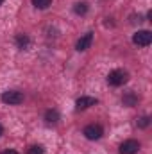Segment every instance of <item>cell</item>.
I'll return each mask as SVG.
<instances>
[{
	"instance_id": "cell-9",
	"label": "cell",
	"mask_w": 152,
	"mask_h": 154,
	"mask_svg": "<svg viewBox=\"0 0 152 154\" xmlns=\"http://www.w3.org/2000/svg\"><path fill=\"white\" fill-rule=\"evenodd\" d=\"M29 45H31V39H29L27 34H18V36H16V47H18L20 50H27Z\"/></svg>"
},
{
	"instance_id": "cell-14",
	"label": "cell",
	"mask_w": 152,
	"mask_h": 154,
	"mask_svg": "<svg viewBox=\"0 0 152 154\" xmlns=\"http://www.w3.org/2000/svg\"><path fill=\"white\" fill-rule=\"evenodd\" d=\"M27 154H45V149L41 145H31L27 149Z\"/></svg>"
},
{
	"instance_id": "cell-16",
	"label": "cell",
	"mask_w": 152,
	"mask_h": 154,
	"mask_svg": "<svg viewBox=\"0 0 152 154\" xmlns=\"http://www.w3.org/2000/svg\"><path fill=\"white\" fill-rule=\"evenodd\" d=\"M4 134V127H2V124H0V136Z\"/></svg>"
},
{
	"instance_id": "cell-10",
	"label": "cell",
	"mask_w": 152,
	"mask_h": 154,
	"mask_svg": "<svg viewBox=\"0 0 152 154\" xmlns=\"http://www.w3.org/2000/svg\"><path fill=\"white\" fill-rule=\"evenodd\" d=\"M45 122H47L48 125H56V124L59 122V113H57L56 109H48V111L45 113Z\"/></svg>"
},
{
	"instance_id": "cell-17",
	"label": "cell",
	"mask_w": 152,
	"mask_h": 154,
	"mask_svg": "<svg viewBox=\"0 0 152 154\" xmlns=\"http://www.w3.org/2000/svg\"><path fill=\"white\" fill-rule=\"evenodd\" d=\"M2 4H4V0H0V5H2Z\"/></svg>"
},
{
	"instance_id": "cell-5",
	"label": "cell",
	"mask_w": 152,
	"mask_h": 154,
	"mask_svg": "<svg viewBox=\"0 0 152 154\" xmlns=\"http://www.w3.org/2000/svg\"><path fill=\"white\" fill-rule=\"evenodd\" d=\"M140 151V143L136 140H125L120 145V154H136Z\"/></svg>"
},
{
	"instance_id": "cell-8",
	"label": "cell",
	"mask_w": 152,
	"mask_h": 154,
	"mask_svg": "<svg viewBox=\"0 0 152 154\" xmlns=\"http://www.w3.org/2000/svg\"><path fill=\"white\" fill-rule=\"evenodd\" d=\"M138 95L134 93V91H127V93H123V97H122V102H123V106H127V108H134L136 104H138Z\"/></svg>"
},
{
	"instance_id": "cell-1",
	"label": "cell",
	"mask_w": 152,
	"mask_h": 154,
	"mask_svg": "<svg viewBox=\"0 0 152 154\" xmlns=\"http://www.w3.org/2000/svg\"><path fill=\"white\" fill-rule=\"evenodd\" d=\"M127 81H129V74H127L125 70H122V68L111 70V72L108 74V84H109V86H114V88H118V86L125 84Z\"/></svg>"
},
{
	"instance_id": "cell-15",
	"label": "cell",
	"mask_w": 152,
	"mask_h": 154,
	"mask_svg": "<svg viewBox=\"0 0 152 154\" xmlns=\"http://www.w3.org/2000/svg\"><path fill=\"white\" fill-rule=\"evenodd\" d=\"M0 154H18L16 151H13V149H5V151H2Z\"/></svg>"
},
{
	"instance_id": "cell-3",
	"label": "cell",
	"mask_w": 152,
	"mask_h": 154,
	"mask_svg": "<svg viewBox=\"0 0 152 154\" xmlns=\"http://www.w3.org/2000/svg\"><path fill=\"white\" fill-rule=\"evenodd\" d=\"M82 134L88 138V140H100L102 138V134H104V129H102V125H99V124H88L84 129H82Z\"/></svg>"
},
{
	"instance_id": "cell-12",
	"label": "cell",
	"mask_w": 152,
	"mask_h": 154,
	"mask_svg": "<svg viewBox=\"0 0 152 154\" xmlns=\"http://www.w3.org/2000/svg\"><path fill=\"white\" fill-rule=\"evenodd\" d=\"M50 4H52V0H32V5L36 9H47V7H50Z\"/></svg>"
},
{
	"instance_id": "cell-2",
	"label": "cell",
	"mask_w": 152,
	"mask_h": 154,
	"mask_svg": "<svg viewBox=\"0 0 152 154\" xmlns=\"http://www.w3.org/2000/svg\"><path fill=\"white\" fill-rule=\"evenodd\" d=\"M23 99H25L23 93L18 91V90H7V91H4L0 95V100L4 104H9V106H18V104L23 102Z\"/></svg>"
},
{
	"instance_id": "cell-4",
	"label": "cell",
	"mask_w": 152,
	"mask_h": 154,
	"mask_svg": "<svg viewBox=\"0 0 152 154\" xmlns=\"http://www.w3.org/2000/svg\"><path fill=\"white\" fill-rule=\"evenodd\" d=\"M132 43L138 47H149L152 43V32L150 31H138L132 36Z\"/></svg>"
},
{
	"instance_id": "cell-7",
	"label": "cell",
	"mask_w": 152,
	"mask_h": 154,
	"mask_svg": "<svg viewBox=\"0 0 152 154\" xmlns=\"http://www.w3.org/2000/svg\"><path fill=\"white\" fill-rule=\"evenodd\" d=\"M91 43H93V32H86L84 36L79 38V41L75 43V48L79 52H84V50H88L91 47Z\"/></svg>"
},
{
	"instance_id": "cell-11",
	"label": "cell",
	"mask_w": 152,
	"mask_h": 154,
	"mask_svg": "<svg viewBox=\"0 0 152 154\" xmlns=\"http://www.w3.org/2000/svg\"><path fill=\"white\" fill-rule=\"evenodd\" d=\"M88 9H90V7H88V4H86V2H77L75 5H74V13L79 14V16L86 14V13H88Z\"/></svg>"
},
{
	"instance_id": "cell-6",
	"label": "cell",
	"mask_w": 152,
	"mask_h": 154,
	"mask_svg": "<svg viewBox=\"0 0 152 154\" xmlns=\"http://www.w3.org/2000/svg\"><path fill=\"white\" fill-rule=\"evenodd\" d=\"M95 104H97V99H95V97H88V95H84V97L77 99L75 109L77 111H84V109H88V108H91V106H95Z\"/></svg>"
},
{
	"instance_id": "cell-13",
	"label": "cell",
	"mask_w": 152,
	"mask_h": 154,
	"mask_svg": "<svg viewBox=\"0 0 152 154\" xmlns=\"http://www.w3.org/2000/svg\"><path fill=\"white\" fill-rule=\"evenodd\" d=\"M149 125H150V116H140V118H138V127H140V129H145V127H149Z\"/></svg>"
}]
</instances>
